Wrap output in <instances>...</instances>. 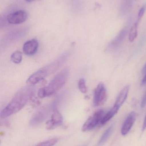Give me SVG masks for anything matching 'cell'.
<instances>
[{
  "label": "cell",
  "instance_id": "17",
  "mask_svg": "<svg viewBox=\"0 0 146 146\" xmlns=\"http://www.w3.org/2000/svg\"><path fill=\"white\" fill-rule=\"evenodd\" d=\"M25 31H21L11 33L8 36L7 39L9 41H14L22 38L25 35Z\"/></svg>",
  "mask_w": 146,
  "mask_h": 146
},
{
  "label": "cell",
  "instance_id": "9",
  "mask_svg": "<svg viewBox=\"0 0 146 146\" xmlns=\"http://www.w3.org/2000/svg\"><path fill=\"white\" fill-rule=\"evenodd\" d=\"M127 33V28H124L120 32L117 36L115 38V39L110 43L108 45L107 50L110 51H113L118 48L123 42Z\"/></svg>",
  "mask_w": 146,
  "mask_h": 146
},
{
  "label": "cell",
  "instance_id": "23",
  "mask_svg": "<svg viewBox=\"0 0 146 146\" xmlns=\"http://www.w3.org/2000/svg\"><path fill=\"white\" fill-rule=\"evenodd\" d=\"M146 129V115L145 117V119H144V122H143V125L142 127V131H144Z\"/></svg>",
  "mask_w": 146,
  "mask_h": 146
},
{
  "label": "cell",
  "instance_id": "18",
  "mask_svg": "<svg viewBox=\"0 0 146 146\" xmlns=\"http://www.w3.org/2000/svg\"><path fill=\"white\" fill-rule=\"evenodd\" d=\"M22 60V54L20 51H15L11 55V60L13 63L19 64L21 62Z\"/></svg>",
  "mask_w": 146,
  "mask_h": 146
},
{
  "label": "cell",
  "instance_id": "8",
  "mask_svg": "<svg viewBox=\"0 0 146 146\" xmlns=\"http://www.w3.org/2000/svg\"><path fill=\"white\" fill-rule=\"evenodd\" d=\"M63 122V118L61 113L56 108L51 115V118L46 123V128L51 130L61 125Z\"/></svg>",
  "mask_w": 146,
  "mask_h": 146
},
{
  "label": "cell",
  "instance_id": "7",
  "mask_svg": "<svg viewBox=\"0 0 146 146\" xmlns=\"http://www.w3.org/2000/svg\"><path fill=\"white\" fill-rule=\"evenodd\" d=\"M27 18V13L24 10H19L9 14L7 17V20L9 24L18 25L25 22Z\"/></svg>",
  "mask_w": 146,
  "mask_h": 146
},
{
  "label": "cell",
  "instance_id": "25",
  "mask_svg": "<svg viewBox=\"0 0 146 146\" xmlns=\"http://www.w3.org/2000/svg\"><path fill=\"white\" fill-rule=\"evenodd\" d=\"M142 72L143 73H146V63L142 69Z\"/></svg>",
  "mask_w": 146,
  "mask_h": 146
},
{
  "label": "cell",
  "instance_id": "24",
  "mask_svg": "<svg viewBox=\"0 0 146 146\" xmlns=\"http://www.w3.org/2000/svg\"><path fill=\"white\" fill-rule=\"evenodd\" d=\"M146 84V73L145 75L144 76L143 79H142V81H141V84L142 86H144V85Z\"/></svg>",
  "mask_w": 146,
  "mask_h": 146
},
{
  "label": "cell",
  "instance_id": "3",
  "mask_svg": "<svg viewBox=\"0 0 146 146\" xmlns=\"http://www.w3.org/2000/svg\"><path fill=\"white\" fill-rule=\"evenodd\" d=\"M61 97H58L49 104L43 107L42 109L36 112L30 120L31 126H35L45 121L50 114L53 112L55 109L57 108V104L61 100Z\"/></svg>",
  "mask_w": 146,
  "mask_h": 146
},
{
  "label": "cell",
  "instance_id": "15",
  "mask_svg": "<svg viewBox=\"0 0 146 146\" xmlns=\"http://www.w3.org/2000/svg\"><path fill=\"white\" fill-rule=\"evenodd\" d=\"M134 0H123L121 8V13L126 14L131 9Z\"/></svg>",
  "mask_w": 146,
  "mask_h": 146
},
{
  "label": "cell",
  "instance_id": "10",
  "mask_svg": "<svg viewBox=\"0 0 146 146\" xmlns=\"http://www.w3.org/2000/svg\"><path fill=\"white\" fill-rule=\"evenodd\" d=\"M136 118V114L135 112L132 111L129 113L124 121L121 129V133L123 135L125 136L129 133L133 125L134 124Z\"/></svg>",
  "mask_w": 146,
  "mask_h": 146
},
{
  "label": "cell",
  "instance_id": "13",
  "mask_svg": "<svg viewBox=\"0 0 146 146\" xmlns=\"http://www.w3.org/2000/svg\"><path fill=\"white\" fill-rule=\"evenodd\" d=\"M120 108L114 106L112 109H111L103 117L100 123L102 125H104L107 122L111 120L119 111Z\"/></svg>",
  "mask_w": 146,
  "mask_h": 146
},
{
  "label": "cell",
  "instance_id": "16",
  "mask_svg": "<svg viewBox=\"0 0 146 146\" xmlns=\"http://www.w3.org/2000/svg\"><path fill=\"white\" fill-rule=\"evenodd\" d=\"M139 22L136 21L131 27L129 32V39L131 42H133L138 36V28Z\"/></svg>",
  "mask_w": 146,
  "mask_h": 146
},
{
  "label": "cell",
  "instance_id": "20",
  "mask_svg": "<svg viewBox=\"0 0 146 146\" xmlns=\"http://www.w3.org/2000/svg\"><path fill=\"white\" fill-rule=\"evenodd\" d=\"M78 87L81 93H86L87 92V88L86 85L85 81L84 78H81L79 80L78 82Z\"/></svg>",
  "mask_w": 146,
  "mask_h": 146
},
{
  "label": "cell",
  "instance_id": "19",
  "mask_svg": "<svg viewBox=\"0 0 146 146\" xmlns=\"http://www.w3.org/2000/svg\"><path fill=\"white\" fill-rule=\"evenodd\" d=\"M58 140L56 138H53L45 141L40 142L35 146H53L57 143Z\"/></svg>",
  "mask_w": 146,
  "mask_h": 146
},
{
  "label": "cell",
  "instance_id": "5",
  "mask_svg": "<svg viewBox=\"0 0 146 146\" xmlns=\"http://www.w3.org/2000/svg\"><path fill=\"white\" fill-rule=\"evenodd\" d=\"M69 55L68 52L63 53L54 61L42 68L46 76H48L57 71L67 60Z\"/></svg>",
  "mask_w": 146,
  "mask_h": 146
},
{
  "label": "cell",
  "instance_id": "11",
  "mask_svg": "<svg viewBox=\"0 0 146 146\" xmlns=\"http://www.w3.org/2000/svg\"><path fill=\"white\" fill-rule=\"evenodd\" d=\"M39 43L37 39L29 40L23 45V52L26 55H33L37 51Z\"/></svg>",
  "mask_w": 146,
  "mask_h": 146
},
{
  "label": "cell",
  "instance_id": "4",
  "mask_svg": "<svg viewBox=\"0 0 146 146\" xmlns=\"http://www.w3.org/2000/svg\"><path fill=\"white\" fill-rule=\"evenodd\" d=\"M104 116V111L100 110L95 112L92 115L89 117L83 124L82 130L83 132H87L93 129L98 124L101 122Z\"/></svg>",
  "mask_w": 146,
  "mask_h": 146
},
{
  "label": "cell",
  "instance_id": "2",
  "mask_svg": "<svg viewBox=\"0 0 146 146\" xmlns=\"http://www.w3.org/2000/svg\"><path fill=\"white\" fill-rule=\"evenodd\" d=\"M69 74V69L65 68L56 75L48 86L39 89L38 93L39 97L43 98L49 97L57 92L66 83Z\"/></svg>",
  "mask_w": 146,
  "mask_h": 146
},
{
  "label": "cell",
  "instance_id": "1",
  "mask_svg": "<svg viewBox=\"0 0 146 146\" xmlns=\"http://www.w3.org/2000/svg\"><path fill=\"white\" fill-rule=\"evenodd\" d=\"M32 86L28 85L25 87L15 94L8 104L1 111V118H7L19 112L25 107L33 94Z\"/></svg>",
  "mask_w": 146,
  "mask_h": 146
},
{
  "label": "cell",
  "instance_id": "26",
  "mask_svg": "<svg viewBox=\"0 0 146 146\" xmlns=\"http://www.w3.org/2000/svg\"><path fill=\"white\" fill-rule=\"evenodd\" d=\"M26 1L28 2H32L34 1H36V0H25Z\"/></svg>",
  "mask_w": 146,
  "mask_h": 146
},
{
  "label": "cell",
  "instance_id": "12",
  "mask_svg": "<svg viewBox=\"0 0 146 146\" xmlns=\"http://www.w3.org/2000/svg\"><path fill=\"white\" fill-rule=\"evenodd\" d=\"M129 86H126L121 91L114 106L120 108L122 106L127 98L129 92Z\"/></svg>",
  "mask_w": 146,
  "mask_h": 146
},
{
  "label": "cell",
  "instance_id": "22",
  "mask_svg": "<svg viewBox=\"0 0 146 146\" xmlns=\"http://www.w3.org/2000/svg\"><path fill=\"white\" fill-rule=\"evenodd\" d=\"M146 105V92L145 93V95L143 96L141 102V107L144 108Z\"/></svg>",
  "mask_w": 146,
  "mask_h": 146
},
{
  "label": "cell",
  "instance_id": "14",
  "mask_svg": "<svg viewBox=\"0 0 146 146\" xmlns=\"http://www.w3.org/2000/svg\"><path fill=\"white\" fill-rule=\"evenodd\" d=\"M113 125H111L109 128L107 129L105 131L104 133H103L101 136V138L99 139L97 144V146H101L103 145L106 142L109 137L111 135L113 130Z\"/></svg>",
  "mask_w": 146,
  "mask_h": 146
},
{
  "label": "cell",
  "instance_id": "21",
  "mask_svg": "<svg viewBox=\"0 0 146 146\" xmlns=\"http://www.w3.org/2000/svg\"><path fill=\"white\" fill-rule=\"evenodd\" d=\"M146 9V4H145L144 6L141 7V8L140 9L139 11V13H138V19H137V21L138 22H139L142 19L144 14H145V12Z\"/></svg>",
  "mask_w": 146,
  "mask_h": 146
},
{
  "label": "cell",
  "instance_id": "6",
  "mask_svg": "<svg viewBox=\"0 0 146 146\" xmlns=\"http://www.w3.org/2000/svg\"><path fill=\"white\" fill-rule=\"evenodd\" d=\"M108 98L107 90L103 83H100L94 90L93 104L95 107L101 106L105 103Z\"/></svg>",
  "mask_w": 146,
  "mask_h": 146
}]
</instances>
